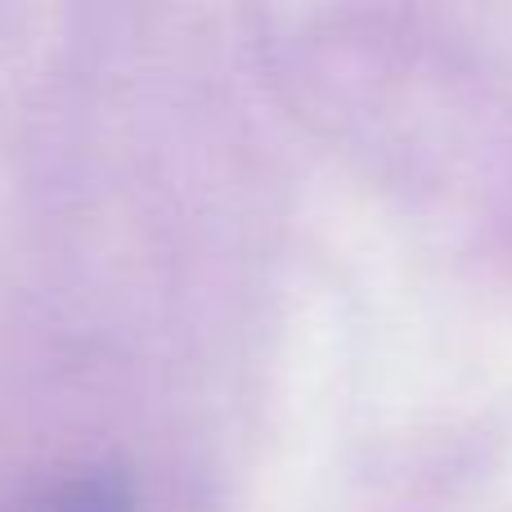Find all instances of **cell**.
<instances>
[{
  "mask_svg": "<svg viewBox=\"0 0 512 512\" xmlns=\"http://www.w3.org/2000/svg\"><path fill=\"white\" fill-rule=\"evenodd\" d=\"M23 512H135V495L122 472L90 468L68 481H54Z\"/></svg>",
  "mask_w": 512,
  "mask_h": 512,
  "instance_id": "obj_1",
  "label": "cell"
}]
</instances>
